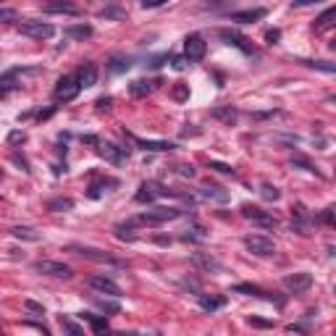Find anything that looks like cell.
I'll list each match as a JSON object with an SVG mask.
<instances>
[{
  "label": "cell",
  "mask_w": 336,
  "mask_h": 336,
  "mask_svg": "<svg viewBox=\"0 0 336 336\" xmlns=\"http://www.w3.org/2000/svg\"><path fill=\"white\" fill-rule=\"evenodd\" d=\"M97 152H100V158H105L113 165H121L129 160V147H121L116 142H97Z\"/></svg>",
  "instance_id": "7"
},
{
  "label": "cell",
  "mask_w": 336,
  "mask_h": 336,
  "mask_svg": "<svg viewBox=\"0 0 336 336\" xmlns=\"http://www.w3.org/2000/svg\"><path fill=\"white\" fill-rule=\"evenodd\" d=\"M200 297V305H203V310L213 313V310H218L221 305H223V297H205V294H197Z\"/></svg>",
  "instance_id": "30"
},
{
  "label": "cell",
  "mask_w": 336,
  "mask_h": 336,
  "mask_svg": "<svg viewBox=\"0 0 336 336\" xmlns=\"http://www.w3.org/2000/svg\"><path fill=\"white\" fill-rule=\"evenodd\" d=\"M308 66H313V69H318V71H326V74H333V71H336V66L328 63V60H308Z\"/></svg>",
  "instance_id": "36"
},
{
  "label": "cell",
  "mask_w": 336,
  "mask_h": 336,
  "mask_svg": "<svg viewBox=\"0 0 336 336\" xmlns=\"http://www.w3.org/2000/svg\"><path fill=\"white\" fill-rule=\"evenodd\" d=\"M82 318L87 320L89 326H92V333H95V336H108V333H111V326H108V320H105V318L92 315V313H82Z\"/></svg>",
  "instance_id": "18"
},
{
  "label": "cell",
  "mask_w": 336,
  "mask_h": 336,
  "mask_svg": "<svg viewBox=\"0 0 336 336\" xmlns=\"http://www.w3.org/2000/svg\"><path fill=\"white\" fill-rule=\"evenodd\" d=\"M320 221H323L326 226H333V208H326L323 216H320Z\"/></svg>",
  "instance_id": "44"
},
{
  "label": "cell",
  "mask_w": 336,
  "mask_h": 336,
  "mask_svg": "<svg viewBox=\"0 0 336 336\" xmlns=\"http://www.w3.org/2000/svg\"><path fill=\"white\" fill-rule=\"evenodd\" d=\"M11 234L16 237V239H26V242H37L40 239V234L35 231V228H29V226H13Z\"/></svg>",
  "instance_id": "24"
},
{
  "label": "cell",
  "mask_w": 336,
  "mask_h": 336,
  "mask_svg": "<svg viewBox=\"0 0 336 336\" xmlns=\"http://www.w3.org/2000/svg\"><path fill=\"white\" fill-rule=\"evenodd\" d=\"M87 286L95 289V292H100V294H108V297H118L121 294V286L113 279H105V276H89Z\"/></svg>",
  "instance_id": "12"
},
{
  "label": "cell",
  "mask_w": 336,
  "mask_h": 336,
  "mask_svg": "<svg viewBox=\"0 0 336 336\" xmlns=\"http://www.w3.org/2000/svg\"><path fill=\"white\" fill-rule=\"evenodd\" d=\"M50 116H53V108H50V111H42V113H40V116H37V118H40V121H42V118H50Z\"/></svg>",
  "instance_id": "51"
},
{
  "label": "cell",
  "mask_w": 336,
  "mask_h": 336,
  "mask_svg": "<svg viewBox=\"0 0 336 336\" xmlns=\"http://www.w3.org/2000/svg\"><path fill=\"white\" fill-rule=\"evenodd\" d=\"M19 32L32 40H50L55 35V26L48 21H24V24H19Z\"/></svg>",
  "instance_id": "6"
},
{
  "label": "cell",
  "mask_w": 336,
  "mask_h": 336,
  "mask_svg": "<svg viewBox=\"0 0 336 336\" xmlns=\"http://www.w3.org/2000/svg\"><path fill=\"white\" fill-rule=\"evenodd\" d=\"M205 53H208V42L200 35H189L184 40V58L189 60V63H200V60L205 58Z\"/></svg>",
  "instance_id": "9"
},
{
  "label": "cell",
  "mask_w": 336,
  "mask_h": 336,
  "mask_svg": "<svg viewBox=\"0 0 336 336\" xmlns=\"http://www.w3.org/2000/svg\"><path fill=\"white\" fill-rule=\"evenodd\" d=\"M174 168H176V174L184 176V179H194V176H197V171H194L189 163H179V165H174Z\"/></svg>",
  "instance_id": "37"
},
{
  "label": "cell",
  "mask_w": 336,
  "mask_h": 336,
  "mask_svg": "<svg viewBox=\"0 0 336 336\" xmlns=\"http://www.w3.org/2000/svg\"><path fill=\"white\" fill-rule=\"evenodd\" d=\"M260 197L265 203H276V200H281V189L273 184H260Z\"/></svg>",
  "instance_id": "25"
},
{
  "label": "cell",
  "mask_w": 336,
  "mask_h": 336,
  "mask_svg": "<svg viewBox=\"0 0 336 336\" xmlns=\"http://www.w3.org/2000/svg\"><path fill=\"white\" fill-rule=\"evenodd\" d=\"M129 137H131V140L140 145L142 150H147V152H171V150L176 147L174 142H165V140H137L134 134H129Z\"/></svg>",
  "instance_id": "17"
},
{
  "label": "cell",
  "mask_w": 336,
  "mask_h": 336,
  "mask_svg": "<svg viewBox=\"0 0 336 336\" xmlns=\"http://www.w3.org/2000/svg\"><path fill=\"white\" fill-rule=\"evenodd\" d=\"M265 40H268L271 45H276V42L281 40V32H279V29H268V32H265Z\"/></svg>",
  "instance_id": "42"
},
{
  "label": "cell",
  "mask_w": 336,
  "mask_h": 336,
  "mask_svg": "<svg viewBox=\"0 0 336 336\" xmlns=\"http://www.w3.org/2000/svg\"><path fill=\"white\" fill-rule=\"evenodd\" d=\"M231 292H237V294H247V297H260V299H273V294H268L265 289L255 286V284H237Z\"/></svg>",
  "instance_id": "20"
},
{
  "label": "cell",
  "mask_w": 336,
  "mask_h": 336,
  "mask_svg": "<svg viewBox=\"0 0 336 336\" xmlns=\"http://www.w3.org/2000/svg\"><path fill=\"white\" fill-rule=\"evenodd\" d=\"M79 82H76V76L74 74H66V76H60L58 84H55V100L58 103H71L76 95H79Z\"/></svg>",
  "instance_id": "5"
},
{
  "label": "cell",
  "mask_w": 336,
  "mask_h": 336,
  "mask_svg": "<svg viewBox=\"0 0 336 336\" xmlns=\"http://www.w3.org/2000/svg\"><path fill=\"white\" fill-rule=\"evenodd\" d=\"M129 66H131V58H113L108 69H111L113 74H121V71H126Z\"/></svg>",
  "instance_id": "33"
},
{
  "label": "cell",
  "mask_w": 336,
  "mask_h": 336,
  "mask_svg": "<svg viewBox=\"0 0 336 336\" xmlns=\"http://www.w3.org/2000/svg\"><path fill=\"white\" fill-rule=\"evenodd\" d=\"M194 263L203 265V268H208V271H221V263L213 260V257H205V255H194Z\"/></svg>",
  "instance_id": "32"
},
{
  "label": "cell",
  "mask_w": 336,
  "mask_h": 336,
  "mask_svg": "<svg viewBox=\"0 0 336 336\" xmlns=\"http://www.w3.org/2000/svg\"><path fill=\"white\" fill-rule=\"evenodd\" d=\"M66 250H69V252H76V255H82V257H87V260H97V263H116V265H118V260H116L113 255L103 252V250H95V247H84V244H69Z\"/></svg>",
  "instance_id": "10"
},
{
  "label": "cell",
  "mask_w": 336,
  "mask_h": 336,
  "mask_svg": "<svg viewBox=\"0 0 336 336\" xmlns=\"http://www.w3.org/2000/svg\"><path fill=\"white\" fill-rule=\"evenodd\" d=\"M181 216L179 208H150L140 216H134L131 221H126V226H160L165 221H174Z\"/></svg>",
  "instance_id": "1"
},
{
  "label": "cell",
  "mask_w": 336,
  "mask_h": 336,
  "mask_svg": "<svg viewBox=\"0 0 336 336\" xmlns=\"http://www.w3.org/2000/svg\"><path fill=\"white\" fill-rule=\"evenodd\" d=\"M184 66H187V58H174V69H176V71H181Z\"/></svg>",
  "instance_id": "47"
},
{
  "label": "cell",
  "mask_w": 336,
  "mask_h": 336,
  "mask_svg": "<svg viewBox=\"0 0 336 336\" xmlns=\"http://www.w3.org/2000/svg\"><path fill=\"white\" fill-rule=\"evenodd\" d=\"M292 165H299L302 171H308V174H318V171H315V165H313L308 158H302V155H294V158H292Z\"/></svg>",
  "instance_id": "34"
},
{
  "label": "cell",
  "mask_w": 336,
  "mask_h": 336,
  "mask_svg": "<svg viewBox=\"0 0 336 336\" xmlns=\"http://www.w3.org/2000/svg\"><path fill=\"white\" fill-rule=\"evenodd\" d=\"M200 194L205 197V200H213V203H228V192L221 189L218 184H205L200 189Z\"/></svg>",
  "instance_id": "21"
},
{
  "label": "cell",
  "mask_w": 336,
  "mask_h": 336,
  "mask_svg": "<svg viewBox=\"0 0 336 336\" xmlns=\"http://www.w3.org/2000/svg\"><path fill=\"white\" fill-rule=\"evenodd\" d=\"M174 194H179V192H171V189H165V187H160L158 184V181H142V184H140V192H137L134 194V200L137 203H155L158 200V197H174ZM181 197H184V194H181Z\"/></svg>",
  "instance_id": "2"
},
{
  "label": "cell",
  "mask_w": 336,
  "mask_h": 336,
  "mask_svg": "<svg viewBox=\"0 0 336 336\" xmlns=\"http://www.w3.org/2000/svg\"><path fill=\"white\" fill-rule=\"evenodd\" d=\"M8 140H11V142H26V134H24V131H11Z\"/></svg>",
  "instance_id": "45"
},
{
  "label": "cell",
  "mask_w": 336,
  "mask_h": 336,
  "mask_svg": "<svg viewBox=\"0 0 336 336\" xmlns=\"http://www.w3.org/2000/svg\"><path fill=\"white\" fill-rule=\"evenodd\" d=\"M66 35H69V37H76V40H84V37H89V35H92V26H89V24L69 26V29H66Z\"/></svg>",
  "instance_id": "29"
},
{
  "label": "cell",
  "mask_w": 336,
  "mask_h": 336,
  "mask_svg": "<svg viewBox=\"0 0 336 336\" xmlns=\"http://www.w3.org/2000/svg\"><path fill=\"white\" fill-rule=\"evenodd\" d=\"M71 208H74V200H69V197H55V200L48 203V210H53V213H63Z\"/></svg>",
  "instance_id": "26"
},
{
  "label": "cell",
  "mask_w": 336,
  "mask_h": 336,
  "mask_svg": "<svg viewBox=\"0 0 336 336\" xmlns=\"http://www.w3.org/2000/svg\"><path fill=\"white\" fill-rule=\"evenodd\" d=\"M45 11L48 13H71V16L79 13V8L71 6V3H50V6H45Z\"/></svg>",
  "instance_id": "28"
},
{
  "label": "cell",
  "mask_w": 336,
  "mask_h": 336,
  "mask_svg": "<svg viewBox=\"0 0 336 336\" xmlns=\"http://www.w3.org/2000/svg\"><path fill=\"white\" fill-rule=\"evenodd\" d=\"M74 76H76V82H79V87H95L97 84V66L84 63V66H79V71Z\"/></svg>",
  "instance_id": "16"
},
{
  "label": "cell",
  "mask_w": 336,
  "mask_h": 336,
  "mask_svg": "<svg viewBox=\"0 0 336 336\" xmlns=\"http://www.w3.org/2000/svg\"><path fill=\"white\" fill-rule=\"evenodd\" d=\"M313 286V276L308 271H299V273H289L284 276V289L289 294H305L308 289Z\"/></svg>",
  "instance_id": "8"
},
{
  "label": "cell",
  "mask_w": 336,
  "mask_h": 336,
  "mask_svg": "<svg viewBox=\"0 0 336 336\" xmlns=\"http://www.w3.org/2000/svg\"><path fill=\"white\" fill-rule=\"evenodd\" d=\"M84 142H87V145H97L100 140H97V137H95V134H87V137H84Z\"/></svg>",
  "instance_id": "48"
},
{
  "label": "cell",
  "mask_w": 336,
  "mask_h": 336,
  "mask_svg": "<svg viewBox=\"0 0 336 336\" xmlns=\"http://www.w3.org/2000/svg\"><path fill=\"white\" fill-rule=\"evenodd\" d=\"M160 84H163L160 76H155V79H137V82L129 84V95L131 97H147V95L155 92Z\"/></svg>",
  "instance_id": "13"
},
{
  "label": "cell",
  "mask_w": 336,
  "mask_h": 336,
  "mask_svg": "<svg viewBox=\"0 0 336 336\" xmlns=\"http://www.w3.org/2000/svg\"><path fill=\"white\" fill-rule=\"evenodd\" d=\"M95 305H97L105 315H118L121 313V305L116 299H95Z\"/></svg>",
  "instance_id": "27"
},
{
  "label": "cell",
  "mask_w": 336,
  "mask_h": 336,
  "mask_svg": "<svg viewBox=\"0 0 336 336\" xmlns=\"http://www.w3.org/2000/svg\"><path fill=\"white\" fill-rule=\"evenodd\" d=\"M244 247H247L255 257H273L276 255V244H273L268 237H263V234L244 237Z\"/></svg>",
  "instance_id": "3"
},
{
  "label": "cell",
  "mask_w": 336,
  "mask_h": 336,
  "mask_svg": "<svg viewBox=\"0 0 336 336\" xmlns=\"http://www.w3.org/2000/svg\"><path fill=\"white\" fill-rule=\"evenodd\" d=\"M13 87H16V84H11V82H6V79H0V100H3Z\"/></svg>",
  "instance_id": "43"
},
{
  "label": "cell",
  "mask_w": 336,
  "mask_h": 336,
  "mask_svg": "<svg viewBox=\"0 0 336 336\" xmlns=\"http://www.w3.org/2000/svg\"><path fill=\"white\" fill-rule=\"evenodd\" d=\"M118 336H137V333H126V331H124V333H118Z\"/></svg>",
  "instance_id": "52"
},
{
  "label": "cell",
  "mask_w": 336,
  "mask_h": 336,
  "mask_svg": "<svg viewBox=\"0 0 336 336\" xmlns=\"http://www.w3.org/2000/svg\"><path fill=\"white\" fill-rule=\"evenodd\" d=\"M250 326H255V328H273V320H263V318H252L250 315Z\"/></svg>",
  "instance_id": "41"
},
{
  "label": "cell",
  "mask_w": 336,
  "mask_h": 336,
  "mask_svg": "<svg viewBox=\"0 0 336 336\" xmlns=\"http://www.w3.org/2000/svg\"><path fill=\"white\" fill-rule=\"evenodd\" d=\"M24 310L26 313H35V315H45V308H42L40 302H35V299H26L24 302Z\"/></svg>",
  "instance_id": "39"
},
{
  "label": "cell",
  "mask_w": 336,
  "mask_h": 336,
  "mask_svg": "<svg viewBox=\"0 0 336 336\" xmlns=\"http://www.w3.org/2000/svg\"><path fill=\"white\" fill-rule=\"evenodd\" d=\"M0 19H16V13L13 11H0Z\"/></svg>",
  "instance_id": "49"
},
{
  "label": "cell",
  "mask_w": 336,
  "mask_h": 336,
  "mask_svg": "<svg viewBox=\"0 0 336 336\" xmlns=\"http://www.w3.org/2000/svg\"><path fill=\"white\" fill-rule=\"evenodd\" d=\"M100 16H105V19H124V16H126V11L111 6V8H103V11H100Z\"/></svg>",
  "instance_id": "35"
},
{
  "label": "cell",
  "mask_w": 336,
  "mask_h": 336,
  "mask_svg": "<svg viewBox=\"0 0 336 336\" xmlns=\"http://www.w3.org/2000/svg\"><path fill=\"white\" fill-rule=\"evenodd\" d=\"M176 97L184 100V97H187V87H179V89H176Z\"/></svg>",
  "instance_id": "50"
},
{
  "label": "cell",
  "mask_w": 336,
  "mask_h": 336,
  "mask_svg": "<svg viewBox=\"0 0 336 336\" xmlns=\"http://www.w3.org/2000/svg\"><path fill=\"white\" fill-rule=\"evenodd\" d=\"M35 271L45 273V276H53V279H71V268L63 263H55V260H37Z\"/></svg>",
  "instance_id": "11"
},
{
  "label": "cell",
  "mask_w": 336,
  "mask_h": 336,
  "mask_svg": "<svg viewBox=\"0 0 336 336\" xmlns=\"http://www.w3.org/2000/svg\"><path fill=\"white\" fill-rule=\"evenodd\" d=\"M218 35H221V40H223L226 45H234V48H239L242 53H252V45H250L247 37H242V35L231 32V29H221Z\"/></svg>",
  "instance_id": "15"
},
{
  "label": "cell",
  "mask_w": 336,
  "mask_h": 336,
  "mask_svg": "<svg viewBox=\"0 0 336 336\" xmlns=\"http://www.w3.org/2000/svg\"><path fill=\"white\" fill-rule=\"evenodd\" d=\"M97 108H100V111H108V108H111V97H100V100H97Z\"/></svg>",
  "instance_id": "46"
},
{
  "label": "cell",
  "mask_w": 336,
  "mask_h": 336,
  "mask_svg": "<svg viewBox=\"0 0 336 336\" xmlns=\"http://www.w3.org/2000/svg\"><path fill=\"white\" fill-rule=\"evenodd\" d=\"M310 221H313V216L308 213V208H305L302 203H297V205H294V216H292V231H297V234H308Z\"/></svg>",
  "instance_id": "14"
},
{
  "label": "cell",
  "mask_w": 336,
  "mask_h": 336,
  "mask_svg": "<svg viewBox=\"0 0 336 336\" xmlns=\"http://www.w3.org/2000/svg\"><path fill=\"white\" fill-rule=\"evenodd\" d=\"M333 16H336V8H328V11L323 13V16H318V21H315V29H323V26H328Z\"/></svg>",
  "instance_id": "38"
},
{
  "label": "cell",
  "mask_w": 336,
  "mask_h": 336,
  "mask_svg": "<svg viewBox=\"0 0 336 336\" xmlns=\"http://www.w3.org/2000/svg\"><path fill=\"white\" fill-rule=\"evenodd\" d=\"M242 216L247 218V221H252V223H257L260 228H276L279 226V221H276L273 213L257 208V205H242Z\"/></svg>",
  "instance_id": "4"
},
{
  "label": "cell",
  "mask_w": 336,
  "mask_h": 336,
  "mask_svg": "<svg viewBox=\"0 0 336 336\" xmlns=\"http://www.w3.org/2000/svg\"><path fill=\"white\" fill-rule=\"evenodd\" d=\"M208 168H213V171H218V174H234L231 165H228V163H218V160H210Z\"/></svg>",
  "instance_id": "40"
},
{
  "label": "cell",
  "mask_w": 336,
  "mask_h": 336,
  "mask_svg": "<svg viewBox=\"0 0 336 336\" xmlns=\"http://www.w3.org/2000/svg\"><path fill=\"white\" fill-rule=\"evenodd\" d=\"M263 16H265V8H247V11H237V13H231V21L252 24V21H260Z\"/></svg>",
  "instance_id": "19"
},
{
  "label": "cell",
  "mask_w": 336,
  "mask_h": 336,
  "mask_svg": "<svg viewBox=\"0 0 336 336\" xmlns=\"http://www.w3.org/2000/svg\"><path fill=\"white\" fill-rule=\"evenodd\" d=\"M116 184H118L116 179H103V181H97V184L89 187V192H87V194L95 200V197H100V194H103V189H105V187H116Z\"/></svg>",
  "instance_id": "31"
},
{
  "label": "cell",
  "mask_w": 336,
  "mask_h": 336,
  "mask_svg": "<svg viewBox=\"0 0 336 336\" xmlns=\"http://www.w3.org/2000/svg\"><path fill=\"white\" fill-rule=\"evenodd\" d=\"M58 323H60V328H63L66 336H84V328L76 323L74 318H69V315H60V318H58Z\"/></svg>",
  "instance_id": "22"
},
{
  "label": "cell",
  "mask_w": 336,
  "mask_h": 336,
  "mask_svg": "<svg viewBox=\"0 0 336 336\" xmlns=\"http://www.w3.org/2000/svg\"><path fill=\"white\" fill-rule=\"evenodd\" d=\"M210 116L216 121H223V124H234L237 121V111L231 108V105H223V108H213Z\"/></svg>",
  "instance_id": "23"
},
{
  "label": "cell",
  "mask_w": 336,
  "mask_h": 336,
  "mask_svg": "<svg viewBox=\"0 0 336 336\" xmlns=\"http://www.w3.org/2000/svg\"><path fill=\"white\" fill-rule=\"evenodd\" d=\"M0 336H3V333H0Z\"/></svg>",
  "instance_id": "53"
}]
</instances>
